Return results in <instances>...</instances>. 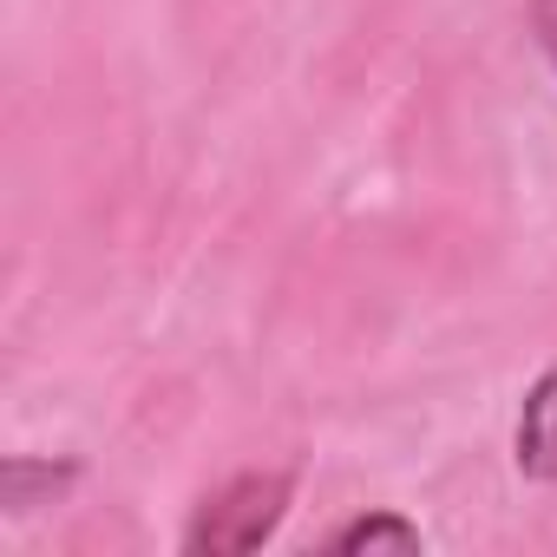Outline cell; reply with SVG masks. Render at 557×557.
Returning <instances> with one entry per match:
<instances>
[{
    "label": "cell",
    "instance_id": "cell-1",
    "mask_svg": "<svg viewBox=\"0 0 557 557\" xmlns=\"http://www.w3.org/2000/svg\"><path fill=\"white\" fill-rule=\"evenodd\" d=\"M289 505H296V472L289 466L236 472L230 485H216L197 505V518L184 531V550L190 557H249V550H262L275 531H283Z\"/></svg>",
    "mask_w": 557,
    "mask_h": 557
},
{
    "label": "cell",
    "instance_id": "cell-2",
    "mask_svg": "<svg viewBox=\"0 0 557 557\" xmlns=\"http://www.w3.org/2000/svg\"><path fill=\"white\" fill-rule=\"evenodd\" d=\"M511 466L524 479H557V361L524 387L518 400V426H511Z\"/></svg>",
    "mask_w": 557,
    "mask_h": 557
},
{
    "label": "cell",
    "instance_id": "cell-3",
    "mask_svg": "<svg viewBox=\"0 0 557 557\" xmlns=\"http://www.w3.org/2000/svg\"><path fill=\"white\" fill-rule=\"evenodd\" d=\"M73 479H79V466H53V459H27V453H14L8 466H0V505H8L14 518H27V511L53 505Z\"/></svg>",
    "mask_w": 557,
    "mask_h": 557
},
{
    "label": "cell",
    "instance_id": "cell-4",
    "mask_svg": "<svg viewBox=\"0 0 557 557\" xmlns=\"http://www.w3.org/2000/svg\"><path fill=\"white\" fill-rule=\"evenodd\" d=\"M329 550L335 557H361V550H420V524L400 518V511H361L348 524L329 531Z\"/></svg>",
    "mask_w": 557,
    "mask_h": 557
},
{
    "label": "cell",
    "instance_id": "cell-5",
    "mask_svg": "<svg viewBox=\"0 0 557 557\" xmlns=\"http://www.w3.org/2000/svg\"><path fill=\"white\" fill-rule=\"evenodd\" d=\"M531 40H537V53L557 73V0H531Z\"/></svg>",
    "mask_w": 557,
    "mask_h": 557
}]
</instances>
